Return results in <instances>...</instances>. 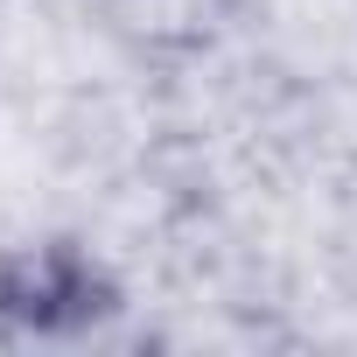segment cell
I'll list each match as a JSON object with an SVG mask.
<instances>
[{"label":"cell","mask_w":357,"mask_h":357,"mask_svg":"<svg viewBox=\"0 0 357 357\" xmlns=\"http://www.w3.org/2000/svg\"><path fill=\"white\" fill-rule=\"evenodd\" d=\"M252 0H91L98 29L140 63H190L211 56Z\"/></svg>","instance_id":"6da1fadb"}]
</instances>
